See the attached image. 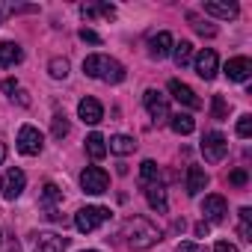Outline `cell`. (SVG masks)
Masks as SVG:
<instances>
[{
  "instance_id": "6da1fadb",
  "label": "cell",
  "mask_w": 252,
  "mask_h": 252,
  "mask_svg": "<svg viewBox=\"0 0 252 252\" xmlns=\"http://www.w3.org/2000/svg\"><path fill=\"white\" fill-rule=\"evenodd\" d=\"M122 237H125V243H128L131 249H152L155 243L163 240V231L146 217H131L122 225Z\"/></svg>"
},
{
  "instance_id": "7a4b0ae2",
  "label": "cell",
  "mask_w": 252,
  "mask_h": 252,
  "mask_svg": "<svg viewBox=\"0 0 252 252\" xmlns=\"http://www.w3.org/2000/svg\"><path fill=\"white\" fill-rule=\"evenodd\" d=\"M83 74L101 83H122L125 80V65L107 54H92L83 60Z\"/></svg>"
},
{
  "instance_id": "3957f363",
  "label": "cell",
  "mask_w": 252,
  "mask_h": 252,
  "mask_svg": "<svg viewBox=\"0 0 252 252\" xmlns=\"http://www.w3.org/2000/svg\"><path fill=\"white\" fill-rule=\"evenodd\" d=\"M113 214H110V208H101V205H86V208H80L77 214H74V225H77V231H83V234H89V231H95L101 222H107Z\"/></svg>"
},
{
  "instance_id": "277c9868",
  "label": "cell",
  "mask_w": 252,
  "mask_h": 252,
  "mask_svg": "<svg viewBox=\"0 0 252 252\" xmlns=\"http://www.w3.org/2000/svg\"><path fill=\"white\" fill-rule=\"evenodd\" d=\"M80 187H83V193H89V196H101V193H107V187H110V175H107L101 166H86V169L80 172Z\"/></svg>"
},
{
  "instance_id": "5b68a950",
  "label": "cell",
  "mask_w": 252,
  "mask_h": 252,
  "mask_svg": "<svg viewBox=\"0 0 252 252\" xmlns=\"http://www.w3.org/2000/svg\"><path fill=\"white\" fill-rule=\"evenodd\" d=\"M225 152H228V140L220 131H208L202 137V155H205L208 163H220L225 158Z\"/></svg>"
},
{
  "instance_id": "8992f818",
  "label": "cell",
  "mask_w": 252,
  "mask_h": 252,
  "mask_svg": "<svg viewBox=\"0 0 252 252\" xmlns=\"http://www.w3.org/2000/svg\"><path fill=\"white\" fill-rule=\"evenodd\" d=\"M45 149V140L39 134V128H33V125H21V131H18V152L27 155V158H36L42 155Z\"/></svg>"
},
{
  "instance_id": "52a82bcc",
  "label": "cell",
  "mask_w": 252,
  "mask_h": 252,
  "mask_svg": "<svg viewBox=\"0 0 252 252\" xmlns=\"http://www.w3.org/2000/svg\"><path fill=\"white\" fill-rule=\"evenodd\" d=\"M143 104H146V110H149V116L160 125V122H169V101H166V95L163 92H158V89H146V95H143Z\"/></svg>"
},
{
  "instance_id": "ba28073f",
  "label": "cell",
  "mask_w": 252,
  "mask_h": 252,
  "mask_svg": "<svg viewBox=\"0 0 252 252\" xmlns=\"http://www.w3.org/2000/svg\"><path fill=\"white\" fill-rule=\"evenodd\" d=\"M24 187H27V175L21 172V169H6L3 172V178H0V196H3V199H18L21 193H24Z\"/></svg>"
},
{
  "instance_id": "9c48e42d",
  "label": "cell",
  "mask_w": 252,
  "mask_h": 252,
  "mask_svg": "<svg viewBox=\"0 0 252 252\" xmlns=\"http://www.w3.org/2000/svg\"><path fill=\"white\" fill-rule=\"evenodd\" d=\"M193 68H196V74H199L202 80H214V74H217V68H220L217 51H214V48L199 51V54H196V60H193Z\"/></svg>"
},
{
  "instance_id": "30bf717a",
  "label": "cell",
  "mask_w": 252,
  "mask_h": 252,
  "mask_svg": "<svg viewBox=\"0 0 252 252\" xmlns=\"http://www.w3.org/2000/svg\"><path fill=\"white\" fill-rule=\"evenodd\" d=\"M202 214H205V222H222L225 214H228V205H225L222 196L211 193V196L202 199Z\"/></svg>"
},
{
  "instance_id": "8fae6325",
  "label": "cell",
  "mask_w": 252,
  "mask_h": 252,
  "mask_svg": "<svg viewBox=\"0 0 252 252\" xmlns=\"http://www.w3.org/2000/svg\"><path fill=\"white\" fill-rule=\"evenodd\" d=\"M166 89L172 92V98H175L178 104H184V107H190V110H199V107H202V98H199L187 83H181V80H169Z\"/></svg>"
},
{
  "instance_id": "7c38bea8",
  "label": "cell",
  "mask_w": 252,
  "mask_h": 252,
  "mask_svg": "<svg viewBox=\"0 0 252 252\" xmlns=\"http://www.w3.org/2000/svg\"><path fill=\"white\" fill-rule=\"evenodd\" d=\"M172 48H175V39H172L169 33H158V36H152V42H149V57H152V60H166V57L172 54Z\"/></svg>"
},
{
  "instance_id": "4fadbf2b",
  "label": "cell",
  "mask_w": 252,
  "mask_h": 252,
  "mask_svg": "<svg viewBox=\"0 0 252 252\" xmlns=\"http://www.w3.org/2000/svg\"><path fill=\"white\" fill-rule=\"evenodd\" d=\"M77 116H80L86 125H98V122L104 119V107H101V101H95V98H83V101L77 104Z\"/></svg>"
},
{
  "instance_id": "5bb4252c",
  "label": "cell",
  "mask_w": 252,
  "mask_h": 252,
  "mask_svg": "<svg viewBox=\"0 0 252 252\" xmlns=\"http://www.w3.org/2000/svg\"><path fill=\"white\" fill-rule=\"evenodd\" d=\"M208 184H211V175L202 166H190L187 169V196H199Z\"/></svg>"
},
{
  "instance_id": "9a60e30c",
  "label": "cell",
  "mask_w": 252,
  "mask_h": 252,
  "mask_svg": "<svg viewBox=\"0 0 252 252\" xmlns=\"http://www.w3.org/2000/svg\"><path fill=\"white\" fill-rule=\"evenodd\" d=\"M57 202H63V190H60L57 184H45V187H42V208L48 211V220H60Z\"/></svg>"
},
{
  "instance_id": "2e32d148",
  "label": "cell",
  "mask_w": 252,
  "mask_h": 252,
  "mask_svg": "<svg viewBox=\"0 0 252 252\" xmlns=\"http://www.w3.org/2000/svg\"><path fill=\"white\" fill-rule=\"evenodd\" d=\"M249 74H252V63H249L246 57H234V60L225 63V77H228V80H237V83H240V80H246Z\"/></svg>"
},
{
  "instance_id": "e0dca14e",
  "label": "cell",
  "mask_w": 252,
  "mask_h": 252,
  "mask_svg": "<svg viewBox=\"0 0 252 252\" xmlns=\"http://www.w3.org/2000/svg\"><path fill=\"white\" fill-rule=\"evenodd\" d=\"M202 9H205V15H214V18H222V21H228V18H237V3H220V0H208V3H202Z\"/></svg>"
},
{
  "instance_id": "ac0fdd59",
  "label": "cell",
  "mask_w": 252,
  "mask_h": 252,
  "mask_svg": "<svg viewBox=\"0 0 252 252\" xmlns=\"http://www.w3.org/2000/svg\"><path fill=\"white\" fill-rule=\"evenodd\" d=\"M107 152L125 158V155H134V152H137V143H134V137H128V134H116V137H110Z\"/></svg>"
},
{
  "instance_id": "d6986e66",
  "label": "cell",
  "mask_w": 252,
  "mask_h": 252,
  "mask_svg": "<svg viewBox=\"0 0 252 252\" xmlns=\"http://www.w3.org/2000/svg\"><path fill=\"white\" fill-rule=\"evenodd\" d=\"M21 60H24V51L15 42H0V65H3V68L18 65Z\"/></svg>"
},
{
  "instance_id": "ffe728a7",
  "label": "cell",
  "mask_w": 252,
  "mask_h": 252,
  "mask_svg": "<svg viewBox=\"0 0 252 252\" xmlns=\"http://www.w3.org/2000/svg\"><path fill=\"white\" fill-rule=\"evenodd\" d=\"M169 128H172L175 134L187 137V134H193L196 122H193V116H190V113H172V116H169Z\"/></svg>"
},
{
  "instance_id": "44dd1931",
  "label": "cell",
  "mask_w": 252,
  "mask_h": 252,
  "mask_svg": "<svg viewBox=\"0 0 252 252\" xmlns=\"http://www.w3.org/2000/svg\"><path fill=\"white\" fill-rule=\"evenodd\" d=\"M146 199H149V205H152L158 214H166L169 205H166V190H163L160 184H149V187H146Z\"/></svg>"
},
{
  "instance_id": "7402d4cb",
  "label": "cell",
  "mask_w": 252,
  "mask_h": 252,
  "mask_svg": "<svg viewBox=\"0 0 252 252\" xmlns=\"http://www.w3.org/2000/svg\"><path fill=\"white\" fill-rule=\"evenodd\" d=\"M68 246V237H57V234H39V246L36 252H63Z\"/></svg>"
},
{
  "instance_id": "603a6c76",
  "label": "cell",
  "mask_w": 252,
  "mask_h": 252,
  "mask_svg": "<svg viewBox=\"0 0 252 252\" xmlns=\"http://www.w3.org/2000/svg\"><path fill=\"white\" fill-rule=\"evenodd\" d=\"M86 155H89L92 160H101V158L107 155V140H104L101 134H89V137H86Z\"/></svg>"
},
{
  "instance_id": "cb8c5ba5",
  "label": "cell",
  "mask_w": 252,
  "mask_h": 252,
  "mask_svg": "<svg viewBox=\"0 0 252 252\" xmlns=\"http://www.w3.org/2000/svg\"><path fill=\"white\" fill-rule=\"evenodd\" d=\"M158 178H160V166L155 160H143L140 163V184L149 187V184H158Z\"/></svg>"
},
{
  "instance_id": "d4e9b609",
  "label": "cell",
  "mask_w": 252,
  "mask_h": 252,
  "mask_svg": "<svg viewBox=\"0 0 252 252\" xmlns=\"http://www.w3.org/2000/svg\"><path fill=\"white\" fill-rule=\"evenodd\" d=\"M68 131H71L68 116H65V113H54V119H51V134H54V140L68 137Z\"/></svg>"
},
{
  "instance_id": "484cf974",
  "label": "cell",
  "mask_w": 252,
  "mask_h": 252,
  "mask_svg": "<svg viewBox=\"0 0 252 252\" xmlns=\"http://www.w3.org/2000/svg\"><path fill=\"white\" fill-rule=\"evenodd\" d=\"M172 60H175L178 68L190 65V60H193V45H190V42H178V45L172 48Z\"/></svg>"
},
{
  "instance_id": "4316f807",
  "label": "cell",
  "mask_w": 252,
  "mask_h": 252,
  "mask_svg": "<svg viewBox=\"0 0 252 252\" xmlns=\"http://www.w3.org/2000/svg\"><path fill=\"white\" fill-rule=\"evenodd\" d=\"M48 71H51L54 80H65V77H68V60H65V57H54V60L48 63Z\"/></svg>"
},
{
  "instance_id": "83f0119b",
  "label": "cell",
  "mask_w": 252,
  "mask_h": 252,
  "mask_svg": "<svg viewBox=\"0 0 252 252\" xmlns=\"http://www.w3.org/2000/svg\"><path fill=\"white\" fill-rule=\"evenodd\" d=\"M211 113H214V119H225L228 116V104H225L222 95H214L211 98Z\"/></svg>"
},
{
  "instance_id": "f1b7e54d",
  "label": "cell",
  "mask_w": 252,
  "mask_h": 252,
  "mask_svg": "<svg viewBox=\"0 0 252 252\" xmlns=\"http://www.w3.org/2000/svg\"><path fill=\"white\" fill-rule=\"evenodd\" d=\"M190 21H193V30H196L199 36H217V27H214V24H205V21H199L196 15H190Z\"/></svg>"
},
{
  "instance_id": "f546056e",
  "label": "cell",
  "mask_w": 252,
  "mask_h": 252,
  "mask_svg": "<svg viewBox=\"0 0 252 252\" xmlns=\"http://www.w3.org/2000/svg\"><path fill=\"white\" fill-rule=\"evenodd\" d=\"M249 134H252V116H249V113H243V116L237 119V137H243V140H246Z\"/></svg>"
},
{
  "instance_id": "4dcf8cb0",
  "label": "cell",
  "mask_w": 252,
  "mask_h": 252,
  "mask_svg": "<svg viewBox=\"0 0 252 252\" xmlns=\"http://www.w3.org/2000/svg\"><path fill=\"white\" fill-rule=\"evenodd\" d=\"M228 181H231L234 187H243V184L249 181V175H246V169H234V172L228 175Z\"/></svg>"
},
{
  "instance_id": "1f68e13d",
  "label": "cell",
  "mask_w": 252,
  "mask_h": 252,
  "mask_svg": "<svg viewBox=\"0 0 252 252\" xmlns=\"http://www.w3.org/2000/svg\"><path fill=\"white\" fill-rule=\"evenodd\" d=\"M80 39H83V42H89V45H101V36H98L95 30H89V27H83V30H80Z\"/></svg>"
},
{
  "instance_id": "d6a6232c",
  "label": "cell",
  "mask_w": 252,
  "mask_h": 252,
  "mask_svg": "<svg viewBox=\"0 0 252 252\" xmlns=\"http://www.w3.org/2000/svg\"><path fill=\"white\" fill-rule=\"evenodd\" d=\"M175 252H208V246H199V243H178Z\"/></svg>"
},
{
  "instance_id": "836d02e7",
  "label": "cell",
  "mask_w": 252,
  "mask_h": 252,
  "mask_svg": "<svg viewBox=\"0 0 252 252\" xmlns=\"http://www.w3.org/2000/svg\"><path fill=\"white\" fill-rule=\"evenodd\" d=\"M193 231H196V237H208V234H211V222H205V220H202V222H196V228H193Z\"/></svg>"
},
{
  "instance_id": "e575fe53",
  "label": "cell",
  "mask_w": 252,
  "mask_h": 252,
  "mask_svg": "<svg viewBox=\"0 0 252 252\" xmlns=\"http://www.w3.org/2000/svg\"><path fill=\"white\" fill-rule=\"evenodd\" d=\"M214 252H237V246H234V243H228V240H217Z\"/></svg>"
},
{
  "instance_id": "d590c367",
  "label": "cell",
  "mask_w": 252,
  "mask_h": 252,
  "mask_svg": "<svg viewBox=\"0 0 252 252\" xmlns=\"http://www.w3.org/2000/svg\"><path fill=\"white\" fill-rule=\"evenodd\" d=\"M0 89H3V92H18V80H12V77H6L3 83H0Z\"/></svg>"
},
{
  "instance_id": "8d00e7d4",
  "label": "cell",
  "mask_w": 252,
  "mask_h": 252,
  "mask_svg": "<svg viewBox=\"0 0 252 252\" xmlns=\"http://www.w3.org/2000/svg\"><path fill=\"white\" fill-rule=\"evenodd\" d=\"M240 240H252V231H249V222H240Z\"/></svg>"
},
{
  "instance_id": "74e56055",
  "label": "cell",
  "mask_w": 252,
  "mask_h": 252,
  "mask_svg": "<svg viewBox=\"0 0 252 252\" xmlns=\"http://www.w3.org/2000/svg\"><path fill=\"white\" fill-rule=\"evenodd\" d=\"M252 220V211L249 208H240V222H249Z\"/></svg>"
},
{
  "instance_id": "f35d334b",
  "label": "cell",
  "mask_w": 252,
  "mask_h": 252,
  "mask_svg": "<svg viewBox=\"0 0 252 252\" xmlns=\"http://www.w3.org/2000/svg\"><path fill=\"white\" fill-rule=\"evenodd\" d=\"M18 104H24V107L30 104V98H27V92H24V89H18Z\"/></svg>"
},
{
  "instance_id": "ab89813d",
  "label": "cell",
  "mask_w": 252,
  "mask_h": 252,
  "mask_svg": "<svg viewBox=\"0 0 252 252\" xmlns=\"http://www.w3.org/2000/svg\"><path fill=\"white\" fill-rule=\"evenodd\" d=\"M3 160H6V143H0V166H3Z\"/></svg>"
},
{
  "instance_id": "60d3db41",
  "label": "cell",
  "mask_w": 252,
  "mask_h": 252,
  "mask_svg": "<svg viewBox=\"0 0 252 252\" xmlns=\"http://www.w3.org/2000/svg\"><path fill=\"white\" fill-rule=\"evenodd\" d=\"M9 252H21V246H18V243H12V246H9Z\"/></svg>"
},
{
  "instance_id": "b9f144b4",
  "label": "cell",
  "mask_w": 252,
  "mask_h": 252,
  "mask_svg": "<svg viewBox=\"0 0 252 252\" xmlns=\"http://www.w3.org/2000/svg\"><path fill=\"white\" fill-rule=\"evenodd\" d=\"M83 252H98V249H83Z\"/></svg>"
},
{
  "instance_id": "7bdbcfd3",
  "label": "cell",
  "mask_w": 252,
  "mask_h": 252,
  "mask_svg": "<svg viewBox=\"0 0 252 252\" xmlns=\"http://www.w3.org/2000/svg\"><path fill=\"white\" fill-rule=\"evenodd\" d=\"M0 243H3V234H0Z\"/></svg>"
}]
</instances>
